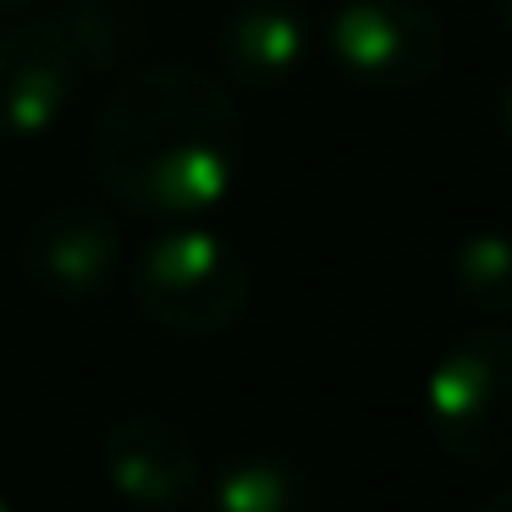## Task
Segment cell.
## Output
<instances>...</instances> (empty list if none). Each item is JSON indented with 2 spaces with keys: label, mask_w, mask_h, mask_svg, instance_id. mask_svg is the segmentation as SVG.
Here are the masks:
<instances>
[{
  "label": "cell",
  "mask_w": 512,
  "mask_h": 512,
  "mask_svg": "<svg viewBox=\"0 0 512 512\" xmlns=\"http://www.w3.org/2000/svg\"><path fill=\"white\" fill-rule=\"evenodd\" d=\"M23 276L56 303H89L122 276V232L94 204H56L23 232Z\"/></svg>",
  "instance_id": "obj_6"
},
{
  "label": "cell",
  "mask_w": 512,
  "mask_h": 512,
  "mask_svg": "<svg viewBox=\"0 0 512 512\" xmlns=\"http://www.w3.org/2000/svg\"><path fill=\"white\" fill-rule=\"evenodd\" d=\"M133 303L171 336H221L254 303V270L221 232L171 226L138 254Z\"/></svg>",
  "instance_id": "obj_2"
},
{
  "label": "cell",
  "mask_w": 512,
  "mask_h": 512,
  "mask_svg": "<svg viewBox=\"0 0 512 512\" xmlns=\"http://www.w3.org/2000/svg\"><path fill=\"white\" fill-rule=\"evenodd\" d=\"M501 133H507V144H512V78H507V89H501Z\"/></svg>",
  "instance_id": "obj_13"
},
{
  "label": "cell",
  "mask_w": 512,
  "mask_h": 512,
  "mask_svg": "<svg viewBox=\"0 0 512 512\" xmlns=\"http://www.w3.org/2000/svg\"><path fill=\"white\" fill-rule=\"evenodd\" d=\"M474 512H512V490H490V496L479 501Z\"/></svg>",
  "instance_id": "obj_12"
},
{
  "label": "cell",
  "mask_w": 512,
  "mask_h": 512,
  "mask_svg": "<svg viewBox=\"0 0 512 512\" xmlns=\"http://www.w3.org/2000/svg\"><path fill=\"white\" fill-rule=\"evenodd\" d=\"M83 56L61 17L0 28V138L28 144L50 133L83 83Z\"/></svg>",
  "instance_id": "obj_5"
},
{
  "label": "cell",
  "mask_w": 512,
  "mask_h": 512,
  "mask_svg": "<svg viewBox=\"0 0 512 512\" xmlns=\"http://www.w3.org/2000/svg\"><path fill=\"white\" fill-rule=\"evenodd\" d=\"M496 17L507 23V34H512V0H496Z\"/></svg>",
  "instance_id": "obj_15"
},
{
  "label": "cell",
  "mask_w": 512,
  "mask_h": 512,
  "mask_svg": "<svg viewBox=\"0 0 512 512\" xmlns=\"http://www.w3.org/2000/svg\"><path fill=\"white\" fill-rule=\"evenodd\" d=\"M452 287L468 309L490 320H512V237L507 232H468L452 248Z\"/></svg>",
  "instance_id": "obj_10"
},
{
  "label": "cell",
  "mask_w": 512,
  "mask_h": 512,
  "mask_svg": "<svg viewBox=\"0 0 512 512\" xmlns=\"http://www.w3.org/2000/svg\"><path fill=\"white\" fill-rule=\"evenodd\" d=\"M0 512H12V507H6V496H0Z\"/></svg>",
  "instance_id": "obj_16"
},
{
  "label": "cell",
  "mask_w": 512,
  "mask_h": 512,
  "mask_svg": "<svg viewBox=\"0 0 512 512\" xmlns=\"http://www.w3.org/2000/svg\"><path fill=\"white\" fill-rule=\"evenodd\" d=\"M94 177L144 221H193L232 193L243 111L215 72L144 61L122 72L94 122Z\"/></svg>",
  "instance_id": "obj_1"
},
{
  "label": "cell",
  "mask_w": 512,
  "mask_h": 512,
  "mask_svg": "<svg viewBox=\"0 0 512 512\" xmlns=\"http://www.w3.org/2000/svg\"><path fill=\"white\" fill-rule=\"evenodd\" d=\"M314 45V23L298 0H237L215 28V56L237 89H287L303 72Z\"/></svg>",
  "instance_id": "obj_8"
},
{
  "label": "cell",
  "mask_w": 512,
  "mask_h": 512,
  "mask_svg": "<svg viewBox=\"0 0 512 512\" xmlns=\"http://www.w3.org/2000/svg\"><path fill=\"white\" fill-rule=\"evenodd\" d=\"M61 23H67V34H72V45H78V56L89 72L133 56L149 39L144 12L127 6V0H72L67 12H61Z\"/></svg>",
  "instance_id": "obj_11"
},
{
  "label": "cell",
  "mask_w": 512,
  "mask_h": 512,
  "mask_svg": "<svg viewBox=\"0 0 512 512\" xmlns=\"http://www.w3.org/2000/svg\"><path fill=\"white\" fill-rule=\"evenodd\" d=\"M204 512H314L309 479L287 457H237L204 496Z\"/></svg>",
  "instance_id": "obj_9"
},
{
  "label": "cell",
  "mask_w": 512,
  "mask_h": 512,
  "mask_svg": "<svg viewBox=\"0 0 512 512\" xmlns=\"http://www.w3.org/2000/svg\"><path fill=\"white\" fill-rule=\"evenodd\" d=\"M424 424L457 463H507L512 457V331H468L441 353L424 386Z\"/></svg>",
  "instance_id": "obj_3"
},
{
  "label": "cell",
  "mask_w": 512,
  "mask_h": 512,
  "mask_svg": "<svg viewBox=\"0 0 512 512\" xmlns=\"http://www.w3.org/2000/svg\"><path fill=\"white\" fill-rule=\"evenodd\" d=\"M325 50L358 89L413 94L446 67V23L424 0H342Z\"/></svg>",
  "instance_id": "obj_4"
},
{
  "label": "cell",
  "mask_w": 512,
  "mask_h": 512,
  "mask_svg": "<svg viewBox=\"0 0 512 512\" xmlns=\"http://www.w3.org/2000/svg\"><path fill=\"white\" fill-rule=\"evenodd\" d=\"M100 474L111 479L122 501L166 512L199 490L204 463L182 424L160 419V413H127V419H111L100 435Z\"/></svg>",
  "instance_id": "obj_7"
},
{
  "label": "cell",
  "mask_w": 512,
  "mask_h": 512,
  "mask_svg": "<svg viewBox=\"0 0 512 512\" xmlns=\"http://www.w3.org/2000/svg\"><path fill=\"white\" fill-rule=\"evenodd\" d=\"M28 6H39V0H0V23H6V17H23Z\"/></svg>",
  "instance_id": "obj_14"
}]
</instances>
